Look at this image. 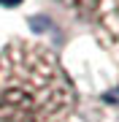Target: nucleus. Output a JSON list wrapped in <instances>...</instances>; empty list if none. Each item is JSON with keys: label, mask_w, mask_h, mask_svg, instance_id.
Wrapping results in <instances>:
<instances>
[{"label": "nucleus", "mask_w": 119, "mask_h": 122, "mask_svg": "<svg viewBox=\"0 0 119 122\" xmlns=\"http://www.w3.org/2000/svg\"><path fill=\"white\" fill-rule=\"evenodd\" d=\"M3 5H16V3H22V0H0Z\"/></svg>", "instance_id": "2"}, {"label": "nucleus", "mask_w": 119, "mask_h": 122, "mask_svg": "<svg viewBox=\"0 0 119 122\" xmlns=\"http://www.w3.org/2000/svg\"><path fill=\"white\" fill-rule=\"evenodd\" d=\"M76 92L43 44L16 38L0 49V122H73Z\"/></svg>", "instance_id": "1"}]
</instances>
